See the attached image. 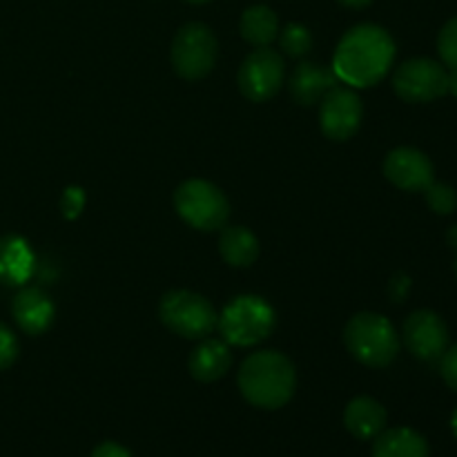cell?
I'll use <instances>...</instances> for the list:
<instances>
[{
  "mask_svg": "<svg viewBox=\"0 0 457 457\" xmlns=\"http://www.w3.org/2000/svg\"><path fill=\"white\" fill-rule=\"evenodd\" d=\"M446 239H449V245H453V248L457 250V226L451 228L449 235H446Z\"/></svg>",
  "mask_w": 457,
  "mask_h": 457,
  "instance_id": "cell-31",
  "label": "cell"
},
{
  "mask_svg": "<svg viewBox=\"0 0 457 457\" xmlns=\"http://www.w3.org/2000/svg\"><path fill=\"white\" fill-rule=\"evenodd\" d=\"M451 428H453V433L457 437V409L453 411V415H451Z\"/></svg>",
  "mask_w": 457,
  "mask_h": 457,
  "instance_id": "cell-32",
  "label": "cell"
},
{
  "mask_svg": "<svg viewBox=\"0 0 457 457\" xmlns=\"http://www.w3.org/2000/svg\"><path fill=\"white\" fill-rule=\"evenodd\" d=\"M232 355L230 348L221 339H204L199 346L192 351L187 369L190 375L199 382H217L230 370Z\"/></svg>",
  "mask_w": 457,
  "mask_h": 457,
  "instance_id": "cell-17",
  "label": "cell"
},
{
  "mask_svg": "<svg viewBox=\"0 0 457 457\" xmlns=\"http://www.w3.org/2000/svg\"><path fill=\"white\" fill-rule=\"evenodd\" d=\"M320 105V125L321 132L330 141H348L357 134L364 116L361 98L348 87H333Z\"/></svg>",
  "mask_w": 457,
  "mask_h": 457,
  "instance_id": "cell-10",
  "label": "cell"
},
{
  "mask_svg": "<svg viewBox=\"0 0 457 457\" xmlns=\"http://www.w3.org/2000/svg\"><path fill=\"white\" fill-rule=\"evenodd\" d=\"M237 382L245 402L257 409L277 411L293 400L297 373L293 361L284 353L262 351L253 353L241 364Z\"/></svg>",
  "mask_w": 457,
  "mask_h": 457,
  "instance_id": "cell-2",
  "label": "cell"
},
{
  "mask_svg": "<svg viewBox=\"0 0 457 457\" xmlns=\"http://www.w3.org/2000/svg\"><path fill=\"white\" fill-rule=\"evenodd\" d=\"M83 205H85V192L76 186L65 187V192H62L61 196L62 217L76 219L80 214V210H83Z\"/></svg>",
  "mask_w": 457,
  "mask_h": 457,
  "instance_id": "cell-25",
  "label": "cell"
},
{
  "mask_svg": "<svg viewBox=\"0 0 457 457\" xmlns=\"http://www.w3.org/2000/svg\"><path fill=\"white\" fill-rule=\"evenodd\" d=\"M239 89L248 101L263 103L275 96L284 83V58L270 47H259L239 67Z\"/></svg>",
  "mask_w": 457,
  "mask_h": 457,
  "instance_id": "cell-9",
  "label": "cell"
},
{
  "mask_svg": "<svg viewBox=\"0 0 457 457\" xmlns=\"http://www.w3.org/2000/svg\"><path fill=\"white\" fill-rule=\"evenodd\" d=\"M174 208L187 226L201 232L221 230L230 217V204L214 183L187 179L174 192Z\"/></svg>",
  "mask_w": 457,
  "mask_h": 457,
  "instance_id": "cell-5",
  "label": "cell"
},
{
  "mask_svg": "<svg viewBox=\"0 0 457 457\" xmlns=\"http://www.w3.org/2000/svg\"><path fill=\"white\" fill-rule=\"evenodd\" d=\"M386 409L369 395L355 397L344 411V424L357 440H375L386 428Z\"/></svg>",
  "mask_w": 457,
  "mask_h": 457,
  "instance_id": "cell-15",
  "label": "cell"
},
{
  "mask_svg": "<svg viewBox=\"0 0 457 457\" xmlns=\"http://www.w3.org/2000/svg\"><path fill=\"white\" fill-rule=\"evenodd\" d=\"M409 288H411V279L406 275H397L395 279L391 281V295L395 302H402V299L409 295Z\"/></svg>",
  "mask_w": 457,
  "mask_h": 457,
  "instance_id": "cell-28",
  "label": "cell"
},
{
  "mask_svg": "<svg viewBox=\"0 0 457 457\" xmlns=\"http://www.w3.org/2000/svg\"><path fill=\"white\" fill-rule=\"evenodd\" d=\"M219 56L217 36L204 22H187L172 40V67L181 79L201 80L214 70Z\"/></svg>",
  "mask_w": 457,
  "mask_h": 457,
  "instance_id": "cell-7",
  "label": "cell"
},
{
  "mask_svg": "<svg viewBox=\"0 0 457 457\" xmlns=\"http://www.w3.org/2000/svg\"><path fill=\"white\" fill-rule=\"evenodd\" d=\"M424 196H427L428 208H431L436 214H442V217H446V214L455 212L457 192H455L453 186H449V183H436V181H433L431 186L424 190Z\"/></svg>",
  "mask_w": 457,
  "mask_h": 457,
  "instance_id": "cell-22",
  "label": "cell"
},
{
  "mask_svg": "<svg viewBox=\"0 0 457 457\" xmlns=\"http://www.w3.org/2000/svg\"><path fill=\"white\" fill-rule=\"evenodd\" d=\"M455 275H457V259H455Z\"/></svg>",
  "mask_w": 457,
  "mask_h": 457,
  "instance_id": "cell-34",
  "label": "cell"
},
{
  "mask_svg": "<svg viewBox=\"0 0 457 457\" xmlns=\"http://www.w3.org/2000/svg\"><path fill=\"white\" fill-rule=\"evenodd\" d=\"M393 89L406 103H431L449 94V71L433 58H411L393 74Z\"/></svg>",
  "mask_w": 457,
  "mask_h": 457,
  "instance_id": "cell-8",
  "label": "cell"
},
{
  "mask_svg": "<svg viewBox=\"0 0 457 457\" xmlns=\"http://www.w3.org/2000/svg\"><path fill=\"white\" fill-rule=\"evenodd\" d=\"M92 457H132V453L125 446L116 445V442H101L92 451Z\"/></svg>",
  "mask_w": 457,
  "mask_h": 457,
  "instance_id": "cell-27",
  "label": "cell"
},
{
  "mask_svg": "<svg viewBox=\"0 0 457 457\" xmlns=\"http://www.w3.org/2000/svg\"><path fill=\"white\" fill-rule=\"evenodd\" d=\"M395 52V40L384 27L361 22L339 40L333 71L342 83L353 87H373L393 67Z\"/></svg>",
  "mask_w": 457,
  "mask_h": 457,
  "instance_id": "cell-1",
  "label": "cell"
},
{
  "mask_svg": "<svg viewBox=\"0 0 457 457\" xmlns=\"http://www.w3.org/2000/svg\"><path fill=\"white\" fill-rule=\"evenodd\" d=\"M239 31L254 47H268L279 36V18L266 4H254L241 13Z\"/></svg>",
  "mask_w": 457,
  "mask_h": 457,
  "instance_id": "cell-20",
  "label": "cell"
},
{
  "mask_svg": "<svg viewBox=\"0 0 457 457\" xmlns=\"http://www.w3.org/2000/svg\"><path fill=\"white\" fill-rule=\"evenodd\" d=\"M13 320H16L18 328L27 335H43L49 326L54 324V303L47 295L40 288H22L21 293L13 297L12 303Z\"/></svg>",
  "mask_w": 457,
  "mask_h": 457,
  "instance_id": "cell-14",
  "label": "cell"
},
{
  "mask_svg": "<svg viewBox=\"0 0 457 457\" xmlns=\"http://www.w3.org/2000/svg\"><path fill=\"white\" fill-rule=\"evenodd\" d=\"M348 353L370 369L393 364L400 353V335L395 326L379 312H360L344 330Z\"/></svg>",
  "mask_w": 457,
  "mask_h": 457,
  "instance_id": "cell-3",
  "label": "cell"
},
{
  "mask_svg": "<svg viewBox=\"0 0 457 457\" xmlns=\"http://www.w3.org/2000/svg\"><path fill=\"white\" fill-rule=\"evenodd\" d=\"M219 250L226 263L235 268H248L259 257V239L244 226H223Z\"/></svg>",
  "mask_w": 457,
  "mask_h": 457,
  "instance_id": "cell-19",
  "label": "cell"
},
{
  "mask_svg": "<svg viewBox=\"0 0 457 457\" xmlns=\"http://www.w3.org/2000/svg\"><path fill=\"white\" fill-rule=\"evenodd\" d=\"M18 357V339L9 326L0 321V370L9 369Z\"/></svg>",
  "mask_w": 457,
  "mask_h": 457,
  "instance_id": "cell-24",
  "label": "cell"
},
{
  "mask_svg": "<svg viewBox=\"0 0 457 457\" xmlns=\"http://www.w3.org/2000/svg\"><path fill=\"white\" fill-rule=\"evenodd\" d=\"M337 76L321 62H299L290 76V94L295 103L303 107L317 105L333 87H337Z\"/></svg>",
  "mask_w": 457,
  "mask_h": 457,
  "instance_id": "cell-13",
  "label": "cell"
},
{
  "mask_svg": "<svg viewBox=\"0 0 457 457\" xmlns=\"http://www.w3.org/2000/svg\"><path fill=\"white\" fill-rule=\"evenodd\" d=\"M440 373L445 378L446 386L457 391V344L446 348L445 355L440 357Z\"/></svg>",
  "mask_w": 457,
  "mask_h": 457,
  "instance_id": "cell-26",
  "label": "cell"
},
{
  "mask_svg": "<svg viewBox=\"0 0 457 457\" xmlns=\"http://www.w3.org/2000/svg\"><path fill=\"white\" fill-rule=\"evenodd\" d=\"M186 3H192V4H204V3H208V0H186Z\"/></svg>",
  "mask_w": 457,
  "mask_h": 457,
  "instance_id": "cell-33",
  "label": "cell"
},
{
  "mask_svg": "<svg viewBox=\"0 0 457 457\" xmlns=\"http://www.w3.org/2000/svg\"><path fill=\"white\" fill-rule=\"evenodd\" d=\"M431 449L422 433L413 428H384L373 445V457H428Z\"/></svg>",
  "mask_w": 457,
  "mask_h": 457,
  "instance_id": "cell-18",
  "label": "cell"
},
{
  "mask_svg": "<svg viewBox=\"0 0 457 457\" xmlns=\"http://www.w3.org/2000/svg\"><path fill=\"white\" fill-rule=\"evenodd\" d=\"M449 92L457 98V67L449 70Z\"/></svg>",
  "mask_w": 457,
  "mask_h": 457,
  "instance_id": "cell-30",
  "label": "cell"
},
{
  "mask_svg": "<svg viewBox=\"0 0 457 457\" xmlns=\"http://www.w3.org/2000/svg\"><path fill=\"white\" fill-rule=\"evenodd\" d=\"M384 174L404 192H424L436 181V168L422 150L395 147L384 159Z\"/></svg>",
  "mask_w": 457,
  "mask_h": 457,
  "instance_id": "cell-12",
  "label": "cell"
},
{
  "mask_svg": "<svg viewBox=\"0 0 457 457\" xmlns=\"http://www.w3.org/2000/svg\"><path fill=\"white\" fill-rule=\"evenodd\" d=\"M281 49L288 54L290 58H303L311 54L312 49V36L308 27L299 25V22H288L281 29Z\"/></svg>",
  "mask_w": 457,
  "mask_h": 457,
  "instance_id": "cell-21",
  "label": "cell"
},
{
  "mask_svg": "<svg viewBox=\"0 0 457 457\" xmlns=\"http://www.w3.org/2000/svg\"><path fill=\"white\" fill-rule=\"evenodd\" d=\"M437 52L446 67H457V16L451 18L437 36Z\"/></svg>",
  "mask_w": 457,
  "mask_h": 457,
  "instance_id": "cell-23",
  "label": "cell"
},
{
  "mask_svg": "<svg viewBox=\"0 0 457 457\" xmlns=\"http://www.w3.org/2000/svg\"><path fill=\"white\" fill-rule=\"evenodd\" d=\"M217 328L232 346H254L275 330V308L257 295H241L223 308Z\"/></svg>",
  "mask_w": 457,
  "mask_h": 457,
  "instance_id": "cell-4",
  "label": "cell"
},
{
  "mask_svg": "<svg viewBox=\"0 0 457 457\" xmlns=\"http://www.w3.org/2000/svg\"><path fill=\"white\" fill-rule=\"evenodd\" d=\"M449 326L437 312L415 311L404 321V344L418 360L437 361L449 348Z\"/></svg>",
  "mask_w": 457,
  "mask_h": 457,
  "instance_id": "cell-11",
  "label": "cell"
},
{
  "mask_svg": "<svg viewBox=\"0 0 457 457\" xmlns=\"http://www.w3.org/2000/svg\"><path fill=\"white\" fill-rule=\"evenodd\" d=\"M159 317L165 328L186 339H205L219 324L212 303L190 290H170L159 303Z\"/></svg>",
  "mask_w": 457,
  "mask_h": 457,
  "instance_id": "cell-6",
  "label": "cell"
},
{
  "mask_svg": "<svg viewBox=\"0 0 457 457\" xmlns=\"http://www.w3.org/2000/svg\"><path fill=\"white\" fill-rule=\"evenodd\" d=\"M337 3L344 4V7H348V9H364V7H369L373 0H337Z\"/></svg>",
  "mask_w": 457,
  "mask_h": 457,
  "instance_id": "cell-29",
  "label": "cell"
},
{
  "mask_svg": "<svg viewBox=\"0 0 457 457\" xmlns=\"http://www.w3.org/2000/svg\"><path fill=\"white\" fill-rule=\"evenodd\" d=\"M34 272V253L29 244L18 235L0 237V281L21 286Z\"/></svg>",
  "mask_w": 457,
  "mask_h": 457,
  "instance_id": "cell-16",
  "label": "cell"
}]
</instances>
